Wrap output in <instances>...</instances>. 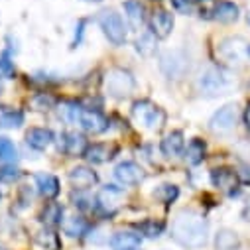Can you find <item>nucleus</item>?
I'll return each instance as SVG.
<instances>
[{"label": "nucleus", "instance_id": "nucleus-1", "mask_svg": "<svg viewBox=\"0 0 250 250\" xmlns=\"http://www.w3.org/2000/svg\"><path fill=\"white\" fill-rule=\"evenodd\" d=\"M209 225L195 211H179L171 221V238L185 248H203L207 244Z\"/></svg>", "mask_w": 250, "mask_h": 250}, {"label": "nucleus", "instance_id": "nucleus-2", "mask_svg": "<svg viewBox=\"0 0 250 250\" xmlns=\"http://www.w3.org/2000/svg\"><path fill=\"white\" fill-rule=\"evenodd\" d=\"M134 87H136V81L132 73L126 69L114 67V69H108V73L104 75V89L110 97H116V99L128 97L134 91Z\"/></svg>", "mask_w": 250, "mask_h": 250}, {"label": "nucleus", "instance_id": "nucleus-3", "mask_svg": "<svg viewBox=\"0 0 250 250\" xmlns=\"http://www.w3.org/2000/svg\"><path fill=\"white\" fill-rule=\"evenodd\" d=\"M132 116H134L136 122L144 124V126L150 128V130H160L164 126V122H166V112L160 106L152 104L150 101H138V103H134Z\"/></svg>", "mask_w": 250, "mask_h": 250}, {"label": "nucleus", "instance_id": "nucleus-4", "mask_svg": "<svg viewBox=\"0 0 250 250\" xmlns=\"http://www.w3.org/2000/svg\"><path fill=\"white\" fill-rule=\"evenodd\" d=\"M160 69L169 79H179L189 71V59L179 49H167L160 55Z\"/></svg>", "mask_w": 250, "mask_h": 250}, {"label": "nucleus", "instance_id": "nucleus-5", "mask_svg": "<svg viewBox=\"0 0 250 250\" xmlns=\"http://www.w3.org/2000/svg\"><path fill=\"white\" fill-rule=\"evenodd\" d=\"M99 24L112 45H122L126 42V28H124L120 14H116L114 10H103L99 14Z\"/></svg>", "mask_w": 250, "mask_h": 250}, {"label": "nucleus", "instance_id": "nucleus-6", "mask_svg": "<svg viewBox=\"0 0 250 250\" xmlns=\"http://www.w3.org/2000/svg\"><path fill=\"white\" fill-rule=\"evenodd\" d=\"M229 83H230V81H229V75H227L223 69H219V67H209V69H205V71L201 73L199 81H197L199 89H201L205 95H209V97L221 95L223 91H227Z\"/></svg>", "mask_w": 250, "mask_h": 250}, {"label": "nucleus", "instance_id": "nucleus-7", "mask_svg": "<svg viewBox=\"0 0 250 250\" xmlns=\"http://www.w3.org/2000/svg\"><path fill=\"white\" fill-rule=\"evenodd\" d=\"M236 120H238V106H236L234 103H230V104H225L223 108H219V110L211 116L209 126H211V130H215V132H229V130L234 128Z\"/></svg>", "mask_w": 250, "mask_h": 250}, {"label": "nucleus", "instance_id": "nucleus-8", "mask_svg": "<svg viewBox=\"0 0 250 250\" xmlns=\"http://www.w3.org/2000/svg\"><path fill=\"white\" fill-rule=\"evenodd\" d=\"M114 177L122 183V185H138L140 181H144L146 173L144 169L134 164V162H122L114 167Z\"/></svg>", "mask_w": 250, "mask_h": 250}, {"label": "nucleus", "instance_id": "nucleus-9", "mask_svg": "<svg viewBox=\"0 0 250 250\" xmlns=\"http://www.w3.org/2000/svg\"><path fill=\"white\" fill-rule=\"evenodd\" d=\"M248 55V43H244L242 40H225L221 43V57L229 63H238L240 59H244Z\"/></svg>", "mask_w": 250, "mask_h": 250}, {"label": "nucleus", "instance_id": "nucleus-10", "mask_svg": "<svg viewBox=\"0 0 250 250\" xmlns=\"http://www.w3.org/2000/svg\"><path fill=\"white\" fill-rule=\"evenodd\" d=\"M120 199H122V189H118L116 185H106L97 195V205L104 213H114L120 205Z\"/></svg>", "mask_w": 250, "mask_h": 250}, {"label": "nucleus", "instance_id": "nucleus-11", "mask_svg": "<svg viewBox=\"0 0 250 250\" xmlns=\"http://www.w3.org/2000/svg\"><path fill=\"white\" fill-rule=\"evenodd\" d=\"M79 124L83 126V130L93 132V134H101L108 128V120L99 112V110H81L79 116Z\"/></svg>", "mask_w": 250, "mask_h": 250}, {"label": "nucleus", "instance_id": "nucleus-12", "mask_svg": "<svg viewBox=\"0 0 250 250\" xmlns=\"http://www.w3.org/2000/svg\"><path fill=\"white\" fill-rule=\"evenodd\" d=\"M173 30V14H169L164 8L154 10L152 14V34L160 40H166Z\"/></svg>", "mask_w": 250, "mask_h": 250}, {"label": "nucleus", "instance_id": "nucleus-13", "mask_svg": "<svg viewBox=\"0 0 250 250\" xmlns=\"http://www.w3.org/2000/svg\"><path fill=\"white\" fill-rule=\"evenodd\" d=\"M69 181L73 183V187H77V189H89V187L97 185L99 175L87 166H77L69 171Z\"/></svg>", "mask_w": 250, "mask_h": 250}, {"label": "nucleus", "instance_id": "nucleus-14", "mask_svg": "<svg viewBox=\"0 0 250 250\" xmlns=\"http://www.w3.org/2000/svg\"><path fill=\"white\" fill-rule=\"evenodd\" d=\"M211 181L215 187H219L223 191H232L238 185V173L230 167H217L211 171Z\"/></svg>", "mask_w": 250, "mask_h": 250}, {"label": "nucleus", "instance_id": "nucleus-15", "mask_svg": "<svg viewBox=\"0 0 250 250\" xmlns=\"http://www.w3.org/2000/svg\"><path fill=\"white\" fill-rule=\"evenodd\" d=\"M142 244V236L132 232V230H120L114 232L110 238V248L112 250H136Z\"/></svg>", "mask_w": 250, "mask_h": 250}, {"label": "nucleus", "instance_id": "nucleus-16", "mask_svg": "<svg viewBox=\"0 0 250 250\" xmlns=\"http://www.w3.org/2000/svg\"><path fill=\"white\" fill-rule=\"evenodd\" d=\"M118 152V148L114 144H104V142H99V144H93L87 148L85 152V158L93 164H104L108 160L114 158V154Z\"/></svg>", "mask_w": 250, "mask_h": 250}, {"label": "nucleus", "instance_id": "nucleus-17", "mask_svg": "<svg viewBox=\"0 0 250 250\" xmlns=\"http://www.w3.org/2000/svg\"><path fill=\"white\" fill-rule=\"evenodd\" d=\"M61 140H63V142L59 144V148L63 150L65 154H69V156H85V152H87V148H89L87 140H85L81 134L69 132V134L61 136Z\"/></svg>", "mask_w": 250, "mask_h": 250}, {"label": "nucleus", "instance_id": "nucleus-18", "mask_svg": "<svg viewBox=\"0 0 250 250\" xmlns=\"http://www.w3.org/2000/svg\"><path fill=\"white\" fill-rule=\"evenodd\" d=\"M213 18L223 22V24H230L238 20V6L234 2H229V0H219L213 6Z\"/></svg>", "mask_w": 250, "mask_h": 250}, {"label": "nucleus", "instance_id": "nucleus-19", "mask_svg": "<svg viewBox=\"0 0 250 250\" xmlns=\"http://www.w3.org/2000/svg\"><path fill=\"white\" fill-rule=\"evenodd\" d=\"M36 185L40 193L45 199H55L59 195V179L51 173H38L36 175Z\"/></svg>", "mask_w": 250, "mask_h": 250}, {"label": "nucleus", "instance_id": "nucleus-20", "mask_svg": "<svg viewBox=\"0 0 250 250\" xmlns=\"http://www.w3.org/2000/svg\"><path fill=\"white\" fill-rule=\"evenodd\" d=\"M26 142L34 150H45L53 142V132L49 128H30L26 132Z\"/></svg>", "mask_w": 250, "mask_h": 250}, {"label": "nucleus", "instance_id": "nucleus-21", "mask_svg": "<svg viewBox=\"0 0 250 250\" xmlns=\"http://www.w3.org/2000/svg\"><path fill=\"white\" fill-rule=\"evenodd\" d=\"M183 146H185V142H183V134H181V132H171V134H167V136L162 140L160 150H162L164 156H167V158H175V156H179V154L183 152Z\"/></svg>", "mask_w": 250, "mask_h": 250}, {"label": "nucleus", "instance_id": "nucleus-22", "mask_svg": "<svg viewBox=\"0 0 250 250\" xmlns=\"http://www.w3.org/2000/svg\"><path fill=\"white\" fill-rule=\"evenodd\" d=\"M240 238L234 230L230 229H221L215 236V248L217 250H238Z\"/></svg>", "mask_w": 250, "mask_h": 250}, {"label": "nucleus", "instance_id": "nucleus-23", "mask_svg": "<svg viewBox=\"0 0 250 250\" xmlns=\"http://www.w3.org/2000/svg\"><path fill=\"white\" fill-rule=\"evenodd\" d=\"M24 122V114L18 110V108H12V106H0V126L4 128H14V126H20Z\"/></svg>", "mask_w": 250, "mask_h": 250}, {"label": "nucleus", "instance_id": "nucleus-24", "mask_svg": "<svg viewBox=\"0 0 250 250\" xmlns=\"http://www.w3.org/2000/svg\"><path fill=\"white\" fill-rule=\"evenodd\" d=\"M89 230V223L83 217H69L63 221V232L69 236H83Z\"/></svg>", "mask_w": 250, "mask_h": 250}, {"label": "nucleus", "instance_id": "nucleus-25", "mask_svg": "<svg viewBox=\"0 0 250 250\" xmlns=\"http://www.w3.org/2000/svg\"><path fill=\"white\" fill-rule=\"evenodd\" d=\"M61 217H63V207H61L59 203H47L42 211V221L47 227L61 225Z\"/></svg>", "mask_w": 250, "mask_h": 250}, {"label": "nucleus", "instance_id": "nucleus-26", "mask_svg": "<svg viewBox=\"0 0 250 250\" xmlns=\"http://www.w3.org/2000/svg\"><path fill=\"white\" fill-rule=\"evenodd\" d=\"M185 158H187V162L193 164V166L201 164V162H203V158H205V142H203V140H199V138L191 140V142H189V146H187Z\"/></svg>", "mask_w": 250, "mask_h": 250}, {"label": "nucleus", "instance_id": "nucleus-27", "mask_svg": "<svg viewBox=\"0 0 250 250\" xmlns=\"http://www.w3.org/2000/svg\"><path fill=\"white\" fill-rule=\"evenodd\" d=\"M124 10L128 14V20L132 22V26H142L144 22V6L138 2V0H126L124 2Z\"/></svg>", "mask_w": 250, "mask_h": 250}, {"label": "nucleus", "instance_id": "nucleus-28", "mask_svg": "<svg viewBox=\"0 0 250 250\" xmlns=\"http://www.w3.org/2000/svg\"><path fill=\"white\" fill-rule=\"evenodd\" d=\"M36 240L40 246H43L45 250H59L61 242H59V236L51 230V229H43L36 234Z\"/></svg>", "mask_w": 250, "mask_h": 250}, {"label": "nucleus", "instance_id": "nucleus-29", "mask_svg": "<svg viewBox=\"0 0 250 250\" xmlns=\"http://www.w3.org/2000/svg\"><path fill=\"white\" fill-rule=\"evenodd\" d=\"M154 197H156L158 201L169 205V203H173V201L179 197V189H177L175 185H171V183H164V185H160L158 189L154 191Z\"/></svg>", "mask_w": 250, "mask_h": 250}, {"label": "nucleus", "instance_id": "nucleus-30", "mask_svg": "<svg viewBox=\"0 0 250 250\" xmlns=\"http://www.w3.org/2000/svg\"><path fill=\"white\" fill-rule=\"evenodd\" d=\"M164 229H166V225L162 221H154V219H148V221H144V223L138 225V230L142 234L150 236V238H158L164 232Z\"/></svg>", "mask_w": 250, "mask_h": 250}, {"label": "nucleus", "instance_id": "nucleus-31", "mask_svg": "<svg viewBox=\"0 0 250 250\" xmlns=\"http://www.w3.org/2000/svg\"><path fill=\"white\" fill-rule=\"evenodd\" d=\"M18 156L16 146L10 138L6 136H0V162H14Z\"/></svg>", "mask_w": 250, "mask_h": 250}, {"label": "nucleus", "instance_id": "nucleus-32", "mask_svg": "<svg viewBox=\"0 0 250 250\" xmlns=\"http://www.w3.org/2000/svg\"><path fill=\"white\" fill-rule=\"evenodd\" d=\"M81 106L77 103H65L63 108H61V116H63L67 122H79V116H81Z\"/></svg>", "mask_w": 250, "mask_h": 250}, {"label": "nucleus", "instance_id": "nucleus-33", "mask_svg": "<svg viewBox=\"0 0 250 250\" xmlns=\"http://www.w3.org/2000/svg\"><path fill=\"white\" fill-rule=\"evenodd\" d=\"M154 45H156L154 34H144V36H140V38L136 40V49H138L142 55H150V53L154 51Z\"/></svg>", "mask_w": 250, "mask_h": 250}, {"label": "nucleus", "instance_id": "nucleus-34", "mask_svg": "<svg viewBox=\"0 0 250 250\" xmlns=\"http://www.w3.org/2000/svg\"><path fill=\"white\" fill-rule=\"evenodd\" d=\"M32 104H34V108H38V110H47V108H51V106L55 104V97L49 95V93H38V95L34 97Z\"/></svg>", "mask_w": 250, "mask_h": 250}, {"label": "nucleus", "instance_id": "nucleus-35", "mask_svg": "<svg viewBox=\"0 0 250 250\" xmlns=\"http://www.w3.org/2000/svg\"><path fill=\"white\" fill-rule=\"evenodd\" d=\"M20 175L22 173L16 167H2L0 169V181H16Z\"/></svg>", "mask_w": 250, "mask_h": 250}, {"label": "nucleus", "instance_id": "nucleus-36", "mask_svg": "<svg viewBox=\"0 0 250 250\" xmlns=\"http://www.w3.org/2000/svg\"><path fill=\"white\" fill-rule=\"evenodd\" d=\"M0 73L6 75V77H10V75L14 73V65L10 63V59H8V55H6V53H4L2 57H0Z\"/></svg>", "mask_w": 250, "mask_h": 250}, {"label": "nucleus", "instance_id": "nucleus-37", "mask_svg": "<svg viewBox=\"0 0 250 250\" xmlns=\"http://www.w3.org/2000/svg\"><path fill=\"white\" fill-rule=\"evenodd\" d=\"M173 2V8L175 10H179V12H189L191 10V6H193V0H171Z\"/></svg>", "mask_w": 250, "mask_h": 250}, {"label": "nucleus", "instance_id": "nucleus-38", "mask_svg": "<svg viewBox=\"0 0 250 250\" xmlns=\"http://www.w3.org/2000/svg\"><path fill=\"white\" fill-rule=\"evenodd\" d=\"M73 201H75V205H77L79 209H91V205H87V203H91L89 197H77V195L73 193Z\"/></svg>", "mask_w": 250, "mask_h": 250}, {"label": "nucleus", "instance_id": "nucleus-39", "mask_svg": "<svg viewBox=\"0 0 250 250\" xmlns=\"http://www.w3.org/2000/svg\"><path fill=\"white\" fill-rule=\"evenodd\" d=\"M244 124H246V128L250 130V103L246 104V110H244Z\"/></svg>", "mask_w": 250, "mask_h": 250}, {"label": "nucleus", "instance_id": "nucleus-40", "mask_svg": "<svg viewBox=\"0 0 250 250\" xmlns=\"http://www.w3.org/2000/svg\"><path fill=\"white\" fill-rule=\"evenodd\" d=\"M242 175H244V181H250V167H246Z\"/></svg>", "mask_w": 250, "mask_h": 250}, {"label": "nucleus", "instance_id": "nucleus-41", "mask_svg": "<svg viewBox=\"0 0 250 250\" xmlns=\"http://www.w3.org/2000/svg\"><path fill=\"white\" fill-rule=\"evenodd\" d=\"M85 2H101V0H85Z\"/></svg>", "mask_w": 250, "mask_h": 250}, {"label": "nucleus", "instance_id": "nucleus-42", "mask_svg": "<svg viewBox=\"0 0 250 250\" xmlns=\"http://www.w3.org/2000/svg\"><path fill=\"white\" fill-rule=\"evenodd\" d=\"M248 24H250V14H248Z\"/></svg>", "mask_w": 250, "mask_h": 250}]
</instances>
